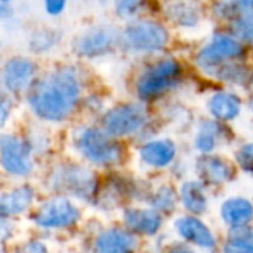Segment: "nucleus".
<instances>
[{"label": "nucleus", "instance_id": "1", "mask_svg": "<svg viewBox=\"0 0 253 253\" xmlns=\"http://www.w3.org/2000/svg\"><path fill=\"white\" fill-rule=\"evenodd\" d=\"M80 96V84L73 70L62 68L44 76L30 93L33 111L50 122L64 120L76 107Z\"/></svg>", "mask_w": 253, "mask_h": 253}, {"label": "nucleus", "instance_id": "2", "mask_svg": "<svg viewBox=\"0 0 253 253\" xmlns=\"http://www.w3.org/2000/svg\"><path fill=\"white\" fill-rule=\"evenodd\" d=\"M179 76V65L173 59H165L148 68L138 80L136 90L139 98L153 99L170 89Z\"/></svg>", "mask_w": 253, "mask_h": 253}, {"label": "nucleus", "instance_id": "3", "mask_svg": "<svg viewBox=\"0 0 253 253\" xmlns=\"http://www.w3.org/2000/svg\"><path fill=\"white\" fill-rule=\"evenodd\" d=\"M125 39L129 47L135 50L153 52L166 46L168 31L163 25L154 21H136L126 28Z\"/></svg>", "mask_w": 253, "mask_h": 253}, {"label": "nucleus", "instance_id": "4", "mask_svg": "<svg viewBox=\"0 0 253 253\" xmlns=\"http://www.w3.org/2000/svg\"><path fill=\"white\" fill-rule=\"evenodd\" d=\"M80 151L93 163L111 165L120 157V148L111 138L98 129H87L82 133L79 139Z\"/></svg>", "mask_w": 253, "mask_h": 253}, {"label": "nucleus", "instance_id": "5", "mask_svg": "<svg viewBox=\"0 0 253 253\" xmlns=\"http://www.w3.org/2000/svg\"><path fill=\"white\" fill-rule=\"evenodd\" d=\"M147 122V111L136 104H127L113 108L104 119L107 133L122 136L139 130Z\"/></svg>", "mask_w": 253, "mask_h": 253}, {"label": "nucleus", "instance_id": "6", "mask_svg": "<svg viewBox=\"0 0 253 253\" xmlns=\"http://www.w3.org/2000/svg\"><path fill=\"white\" fill-rule=\"evenodd\" d=\"M242 52L243 49L237 40L225 34H218L199 53L197 62L206 71H218L227 59L237 58Z\"/></svg>", "mask_w": 253, "mask_h": 253}, {"label": "nucleus", "instance_id": "7", "mask_svg": "<svg viewBox=\"0 0 253 253\" xmlns=\"http://www.w3.org/2000/svg\"><path fill=\"white\" fill-rule=\"evenodd\" d=\"M52 184L56 190L86 199L95 190V176L84 168L62 166L53 173Z\"/></svg>", "mask_w": 253, "mask_h": 253}, {"label": "nucleus", "instance_id": "8", "mask_svg": "<svg viewBox=\"0 0 253 253\" xmlns=\"http://www.w3.org/2000/svg\"><path fill=\"white\" fill-rule=\"evenodd\" d=\"M1 165L12 175H28L33 169L30 160V148L18 138L3 135L0 141Z\"/></svg>", "mask_w": 253, "mask_h": 253}, {"label": "nucleus", "instance_id": "9", "mask_svg": "<svg viewBox=\"0 0 253 253\" xmlns=\"http://www.w3.org/2000/svg\"><path fill=\"white\" fill-rule=\"evenodd\" d=\"M79 211L67 199H55L46 203L36 216L37 225L43 228H64L74 224Z\"/></svg>", "mask_w": 253, "mask_h": 253}, {"label": "nucleus", "instance_id": "10", "mask_svg": "<svg viewBox=\"0 0 253 253\" xmlns=\"http://www.w3.org/2000/svg\"><path fill=\"white\" fill-rule=\"evenodd\" d=\"M117 33L111 27H98L82 36L76 44V49L80 55L93 58L110 50L116 42Z\"/></svg>", "mask_w": 253, "mask_h": 253}, {"label": "nucleus", "instance_id": "11", "mask_svg": "<svg viewBox=\"0 0 253 253\" xmlns=\"http://www.w3.org/2000/svg\"><path fill=\"white\" fill-rule=\"evenodd\" d=\"M34 74V64L25 58H12L3 68V83L9 92H21L25 89Z\"/></svg>", "mask_w": 253, "mask_h": 253}, {"label": "nucleus", "instance_id": "12", "mask_svg": "<svg viewBox=\"0 0 253 253\" xmlns=\"http://www.w3.org/2000/svg\"><path fill=\"white\" fill-rule=\"evenodd\" d=\"M136 246L133 236L122 230L102 233L96 240L98 253H132Z\"/></svg>", "mask_w": 253, "mask_h": 253}, {"label": "nucleus", "instance_id": "13", "mask_svg": "<svg viewBox=\"0 0 253 253\" xmlns=\"http://www.w3.org/2000/svg\"><path fill=\"white\" fill-rule=\"evenodd\" d=\"M175 227L185 240L197 246L209 249L215 245V239L208 230V227L196 218H181Z\"/></svg>", "mask_w": 253, "mask_h": 253}, {"label": "nucleus", "instance_id": "14", "mask_svg": "<svg viewBox=\"0 0 253 253\" xmlns=\"http://www.w3.org/2000/svg\"><path fill=\"white\" fill-rule=\"evenodd\" d=\"M126 225L141 234H154L162 225V218L154 211L147 209H130L125 213Z\"/></svg>", "mask_w": 253, "mask_h": 253}, {"label": "nucleus", "instance_id": "15", "mask_svg": "<svg viewBox=\"0 0 253 253\" xmlns=\"http://www.w3.org/2000/svg\"><path fill=\"white\" fill-rule=\"evenodd\" d=\"M175 145L170 141H154L147 144L142 150H141V157L145 163L151 165V166H157V168H163L168 166L173 157H175Z\"/></svg>", "mask_w": 253, "mask_h": 253}, {"label": "nucleus", "instance_id": "16", "mask_svg": "<svg viewBox=\"0 0 253 253\" xmlns=\"http://www.w3.org/2000/svg\"><path fill=\"white\" fill-rule=\"evenodd\" d=\"M199 173L211 184H222L231 178V166L218 157H202L197 163Z\"/></svg>", "mask_w": 253, "mask_h": 253}, {"label": "nucleus", "instance_id": "17", "mask_svg": "<svg viewBox=\"0 0 253 253\" xmlns=\"http://www.w3.org/2000/svg\"><path fill=\"white\" fill-rule=\"evenodd\" d=\"M222 218L233 227H243L253 218V206L245 199H231L222 206Z\"/></svg>", "mask_w": 253, "mask_h": 253}, {"label": "nucleus", "instance_id": "18", "mask_svg": "<svg viewBox=\"0 0 253 253\" xmlns=\"http://www.w3.org/2000/svg\"><path fill=\"white\" fill-rule=\"evenodd\" d=\"M33 200V191L28 187L16 188L4 194L0 200V211L3 216L16 215L24 212Z\"/></svg>", "mask_w": 253, "mask_h": 253}, {"label": "nucleus", "instance_id": "19", "mask_svg": "<svg viewBox=\"0 0 253 253\" xmlns=\"http://www.w3.org/2000/svg\"><path fill=\"white\" fill-rule=\"evenodd\" d=\"M211 113L221 119L230 120L240 113V99L231 93H216L209 102Z\"/></svg>", "mask_w": 253, "mask_h": 253}, {"label": "nucleus", "instance_id": "20", "mask_svg": "<svg viewBox=\"0 0 253 253\" xmlns=\"http://www.w3.org/2000/svg\"><path fill=\"white\" fill-rule=\"evenodd\" d=\"M166 12L170 16V19L179 25L190 27V25H196L199 21L197 7L191 1H185V0L172 1L170 4H168Z\"/></svg>", "mask_w": 253, "mask_h": 253}, {"label": "nucleus", "instance_id": "21", "mask_svg": "<svg viewBox=\"0 0 253 253\" xmlns=\"http://www.w3.org/2000/svg\"><path fill=\"white\" fill-rule=\"evenodd\" d=\"M182 202L185 208L194 213H202L206 211V196L203 185L200 182H187L182 187Z\"/></svg>", "mask_w": 253, "mask_h": 253}, {"label": "nucleus", "instance_id": "22", "mask_svg": "<svg viewBox=\"0 0 253 253\" xmlns=\"http://www.w3.org/2000/svg\"><path fill=\"white\" fill-rule=\"evenodd\" d=\"M224 253H253V230L236 227Z\"/></svg>", "mask_w": 253, "mask_h": 253}, {"label": "nucleus", "instance_id": "23", "mask_svg": "<svg viewBox=\"0 0 253 253\" xmlns=\"http://www.w3.org/2000/svg\"><path fill=\"white\" fill-rule=\"evenodd\" d=\"M233 28L239 39L253 46V10H242L236 18Z\"/></svg>", "mask_w": 253, "mask_h": 253}, {"label": "nucleus", "instance_id": "24", "mask_svg": "<svg viewBox=\"0 0 253 253\" xmlns=\"http://www.w3.org/2000/svg\"><path fill=\"white\" fill-rule=\"evenodd\" d=\"M219 138V127L215 123H205L197 135V148L203 153H209L215 148Z\"/></svg>", "mask_w": 253, "mask_h": 253}, {"label": "nucleus", "instance_id": "25", "mask_svg": "<svg viewBox=\"0 0 253 253\" xmlns=\"http://www.w3.org/2000/svg\"><path fill=\"white\" fill-rule=\"evenodd\" d=\"M56 42V37L52 34V31H43V33H37L34 34L33 40H31V49L33 50H46L49 49L53 43Z\"/></svg>", "mask_w": 253, "mask_h": 253}, {"label": "nucleus", "instance_id": "26", "mask_svg": "<svg viewBox=\"0 0 253 253\" xmlns=\"http://www.w3.org/2000/svg\"><path fill=\"white\" fill-rule=\"evenodd\" d=\"M141 3H142V0H116V9H117L119 15L130 16L138 10Z\"/></svg>", "mask_w": 253, "mask_h": 253}, {"label": "nucleus", "instance_id": "27", "mask_svg": "<svg viewBox=\"0 0 253 253\" xmlns=\"http://www.w3.org/2000/svg\"><path fill=\"white\" fill-rule=\"evenodd\" d=\"M237 160H239L240 166H242L245 170L253 172V144L245 145V147L239 151Z\"/></svg>", "mask_w": 253, "mask_h": 253}, {"label": "nucleus", "instance_id": "28", "mask_svg": "<svg viewBox=\"0 0 253 253\" xmlns=\"http://www.w3.org/2000/svg\"><path fill=\"white\" fill-rule=\"evenodd\" d=\"M173 200H175V197H173L172 190L162 188L156 197V205H157V208H162V209H172Z\"/></svg>", "mask_w": 253, "mask_h": 253}, {"label": "nucleus", "instance_id": "29", "mask_svg": "<svg viewBox=\"0 0 253 253\" xmlns=\"http://www.w3.org/2000/svg\"><path fill=\"white\" fill-rule=\"evenodd\" d=\"M67 0H44V7L46 12L50 15H58L64 10Z\"/></svg>", "mask_w": 253, "mask_h": 253}, {"label": "nucleus", "instance_id": "30", "mask_svg": "<svg viewBox=\"0 0 253 253\" xmlns=\"http://www.w3.org/2000/svg\"><path fill=\"white\" fill-rule=\"evenodd\" d=\"M16 253H47V249L44 248V245H42L39 242H31V243L21 246L16 251Z\"/></svg>", "mask_w": 253, "mask_h": 253}, {"label": "nucleus", "instance_id": "31", "mask_svg": "<svg viewBox=\"0 0 253 253\" xmlns=\"http://www.w3.org/2000/svg\"><path fill=\"white\" fill-rule=\"evenodd\" d=\"M230 3L242 10H252L253 9V0H230Z\"/></svg>", "mask_w": 253, "mask_h": 253}, {"label": "nucleus", "instance_id": "32", "mask_svg": "<svg viewBox=\"0 0 253 253\" xmlns=\"http://www.w3.org/2000/svg\"><path fill=\"white\" fill-rule=\"evenodd\" d=\"M169 253H194L191 252L190 249H187L185 246H175V248H172L170 249V252Z\"/></svg>", "mask_w": 253, "mask_h": 253}, {"label": "nucleus", "instance_id": "33", "mask_svg": "<svg viewBox=\"0 0 253 253\" xmlns=\"http://www.w3.org/2000/svg\"><path fill=\"white\" fill-rule=\"evenodd\" d=\"M6 116H7V104H6V101L3 99V101H1V125H3L4 120H6Z\"/></svg>", "mask_w": 253, "mask_h": 253}, {"label": "nucleus", "instance_id": "34", "mask_svg": "<svg viewBox=\"0 0 253 253\" xmlns=\"http://www.w3.org/2000/svg\"><path fill=\"white\" fill-rule=\"evenodd\" d=\"M9 1H10V0H1V4H7Z\"/></svg>", "mask_w": 253, "mask_h": 253}]
</instances>
